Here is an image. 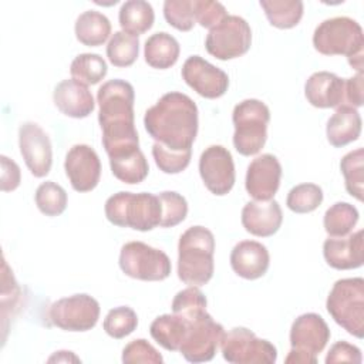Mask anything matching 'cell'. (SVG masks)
I'll return each mask as SVG.
<instances>
[{"mask_svg":"<svg viewBox=\"0 0 364 364\" xmlns=\"http://www.w3.org/2000/svg\"><path fill=\"white\" fill-rule=\"evenodd\" d=\"M144 127L155 142L172 151H192L199 117L195 101L186 94H164L144 115Z\"/></svg>","mask_w":364,"mask_h":364,"instance_id":"6da1fadb","label":"cell"},{"mask_svg":"<svg viewBox=\"0 0 364 364\" xmlns=\"http://www.w3.org/2000/svg\"><path fill=\"white\" fill-rule=\"evenodd\" d=\"M134 101V87L125 80H109L98 88V122L105 149L139 142L135 129Z\"/></svg>","mask_w":364,"mask_h":364,"instance_id":"7a4b0ae2","label":"cell"},{"mask_svg":"<svg viewBox=\"0 0 364 364\" xmlns=\"http://www.w3.org/2000/svg\"><path fill=\"white\" fill-rule=\"evenodd\" d=\"M215 236L205 226H191L178 243V277L188 286L206 284L215 270Z\"/></svg>","mask_w":364,"mask_h":364,"instance_id":"3957f363","label":"cell"},{"mask_svg":"<svg viewBox=\"0 0 364 364\" xmlns=\"http://www.w3.org/2000/svg\"><path fill=\"white\" fill-rule=\"evenodd\" d=\"M313 46L323 55H346L350 65L363 73L364 34L355 20L341 16L321 21L313 33Z\"/></svg>","mask_w":364,"mask_h":364,"instance_id":"277c9868","label":"cell"},{"mask_svg":"<svg viewBox=\"0 0 364 364\" xmlns=\"http://www.w3.org/2000/svg\"><path fill=\"white\" fill-rule=\"evenodd\" d=\"M104 210L112 225L139 232L152 230L161 222L159 198L149 192H117L107 199Z\"/></svg>","mask_w":364,"mask_h":364,"instance_id":"5b68a950","label":"cell"},{"mask_svg":"<svg viewBox=\"0 0 364 364\" xmlns=\"http://www.w3.org/2000/svg\"><path fill=\"white\" fill-rule=\"evenodd\" d=\"M331 318L348 334L364 336V279L348 277L337 280L326 301Z\"/></svg>","mask_w":364,"mask_h":364,"instance_id":"8992f818","label":"cell"},{"mask_svg":"<svg viewBox=\"0 0 364 364\" xmlns=\"http://www.w3.org/2000/svg\"><path fill=\"white\" fill-rule=\"evenodd\" d=\"M235 125L233 146L243 155H256L266 144L270 121L269 107L256 98H247L235 105L232 112Z\"/></svg>","mask_w":364,"mask_h":364,"instance_id":"52a82bcc","label":"cell"},{"mask_svg":"<svg viewBox=\"0 0 364 364\" xmlns=\"http://www.w3.org/2000/svg\"><path fill=\"white\" fill-rule=\"evenodd\" d=\"M330 328L324 318L316 313L299 316L290 328V351L286 363L316 364L320 354L330 340Z\"/></svg>","mask_w":364,"mask_h":364,"instance_id":"ba28073f","label":"cell"},{"mask_svg":"<svg viewBox=\"0 0 364 364\" xmlns=\"http://www.w3.org/2000/svg\"><path fill=\"white\" fill-rule=\"evenodd\" d=\"M119 267L132 279L142 282L165 280L172 270L168 255L144 242H128L119 252Z\"/></svg>","mask_w":364,"mask_h":364,"instance_id":"9c48e42d","label":"cell"},{"mask_svg":"<svg viewBox=\"0 0 364 364\" xmlns=\"http://www.w3.org/2000/svg\"><path fill=\"white\" fill-rule=\"evenodd\" d=\"M220 350L232 364H273L277 360L276 347L246 327H233L225 333Z\"/></svg>","mask_w":364,"mask_h":364,"instance_id":"30bf717a","label":"cell"},{"mask_svg":"<svg viewBox=\"0 0 364 364\" xmlns=\"http://www.w3.org/2000/svg\"><path fill=\"white\" fill-rule=\"evenodd\" d=\"M252 44L249 23L239 16L228 14L218 26L209 30L205 47L218 60L226 61L246 54Z\"/></svg>","mask_w":364,"mask_h":364,"instance_id":"8fae6325","label":"cell"},{"mask_svg":"<svg viewBox=\"0 0 364 364\" xmlns=\"http://www.w3.org/2000/svg\"><path fill=\"white\" fill-rule=\"evenodd\" d=\"M186 320L188 330L179 353L189 363L210 361L225 336L223 326L216 323L208 311Z\"/></svg>","mask_w":364,"mask_h":364,"instance_id":"7c38bea8","label":"cell"},{"mask_svg":"<svg viewBox=\"0 0 364 364\" xmlns=\"http://www.w3.org/2000/svg\"><path fill=\"white\" fill-rule=\"evenodd\" d=\"M100 318V303L90 294L78 293L58 299L48 309V320L64 331H88Z\"/></svg>","mask_w":364,"mask_h":364,"instance_id":"4fadbf2b","label":"cell"},{"mask_svg":"<svg viewBox=\"0 0 364 364\" xmlns=\"http://www.w3.org/2000/svg\"><path fill=\"white\" fill-rule=\"evenodd\" d=\"M199 173L210 193L216 196L229 193L236 179L230 151L222 145L208 146L199 158Z\"/></svg>","mask_w":364,"mask_h":364,"instance_id":"5bb4252c","label":"cell"},{"mask_svg":"<svg viewBox=\"0 0 364 364\" xmlns=\"http://www.w3.org/2000/svg\"><path fill=\"white\" fill-rule=\"evenodd\" d=\"M18 148L26 166L36 178L48 175L53 164L51 141L36 122H23L18 128Z\"/></svg>","mask_w":364,"mask_h":364,"instance_id":"9a60e30c","label":"cell"},{"mask_svg":"<svg viewBox=\"0 0 364 364\" xmlns=\"http://www.w3.org/2000/svg\"><path fill=\"white\" fill-rule=\"evenodd\" d=\"M181 74L183 81L203 98H219L229 87L228 74L199 55L186 58Z\"/></svg>","mask_w":364,"mask_h":364,"instance_id":"2e32d148","label":"cell"},{"mask_svg":"<svg viewBox=\"0 0 364 364\" xmlns=\"http://www.w3.org/2000/svg\"><path fill=\"white\" fill-rule=\"evenodd\" d=\"M65 175L77 192L92 191L101 178V162L94 148L85 144L73 145L64 161Z\"/></svg>","mask_w":364,"mask_h":364,"instance_id":"e0dca14e","label":"cell"},{"mask_svg":"<svg viewBox=\"0 0 364 364\" xmlns=\"http://www.w3.org/2000/svg\"><path fill=\"white\" fill-rule=\"evenodd\" d=\"M282 165L272 154L256 156L247 166L245 186L255 200H270L279 191Z\"/></svg>","mask_w":364,"mask_h":364,"instance_id":"ac0fdd59","label":"cell"},{"mask_svg":"<svg viewBox=\"0 0 364 364\" xmlns=\"http://www.w3.org/2000/svg\"><path fill=\"white\" fill-rule=\"evenodd\" d=\"M323 255L327 264L337 270H350L363 266L364 239L363 230L340 237H328L323 243Z\"/></svg>","mask_w":364,"mask_h":364,"instance_id":"d6986e66","label":"cell"},{"mask_svg":"<svg viewBox=\"0 0 364 364\" xmlns=\"http://www.w3.org/2000/svg\"><path fill=\"white\" fill-rule=\"evenodd\" d=\"M282 222V208L274 199L252 200L242 209V225L253 236L269 237L280 229Z\"/></svg>","mask_w":364,"mask_h":364,"instance_id":"ffe728a7","label":"cell"},{"mask_svg":"<svg viewBox=\"0 0 364 364\" xmlns=\"http://www.w3.org/2000/svg\"><path fill=\"white\" fill-rule=\"evenodd\" d=\"M269 264V250L260 242L242 240L232 249L230 266L239 277L246 280H256L266 274Z\"/></svg>","mask_w":364,"mask_h":364,"instance_id":"44dd1931","label":"cell"},{"mask_svg":"<svg viewBox=\"0 0 364 364\" xmlns=\"http://www.w3.org/2000/svg\"><path fill=\"white\" fill-rule=\"evenodd\" d=\"M346 78L328 71L313 73L304 84V95L316 108H337L344 104Z\"/></svg>","mask_w":364,"mask_h":364,"instance_id":"7402d4cb","label":"cell"},{"mask_svg":"<svg viewBox=\"0 0 364 364\" xmlns=\"http://www.w3.org/2000/svg\"><path fill=\"white\" fill-rule=\"evenodd\" d=\"M55 107L67 117L85 118L94 108V97L88 87L74 78L58 82L53 92Z\"/></svg>","mask_w":364,"mask_h":364,"instance_id":"603a6c76","label":"cell"},{"mask_svg":"<svg viewBox=\"0 0 364 364\" xmlns=\"http://www.w3.org/2000/svg\"><path fill=\"white\" fill-rule=\"evenodd\" d=\"M361 134V117L358 111L348 105H340L328 118L326 135L330 145L343 148L358 139Z\"/></svg>","mask_w":364,"mask_h":364,"instance_id":"cb8c5ba5","label":"cell"},{"mask_svg":"<svg viewBox=\"0 0 364 364\" xmlns=\"http://www.w3.org/2000/svg\"><path fill=\"white\" fill-rule=\"evenodd\" d=\"M179 53L181 47L178 40L165 31L149 36L144 46V57L146 64L158 70H166L175 65L179 58Z\"/></svg>","mask_w":364,"mask_h":364,"instance_id":"d4e9b609","label":"cell"},{"mask_svg":"<svg viewBox=\"0 0 364 364\" xmlns=\"http://www.w3.org/2000/svg\"><path fill=\"white\" fill-rule=\"evenodd\" d=\"M188 330V320L179 314L158 316L149 326L151 337L165 350L179 351Z\"/></svg>","mask_w":364,"mask_h":364,"instance_id":"484cf974","label":"cell"},{"mask_svg":"<svg viewBox=\"0 0 364 364\" xmlns=\"http://www.w3.org/2000/svg\"><path fill=\"white\" fill-rule=\"evenodd\" d=\"M74 31L81 44L98 47L108 40L111 34V23L105 14L97 10H87L77 17Z\"/></svg>","mask_w":364,"mask_h":364,"instance_id":"4316f807","label":"cell"},{"mask_svg":"<svg viewBox=\"0 0 364 364\" xmlns=\"http://www.w3.org/2000/svg\"><path fill=\"white\" fill-rule=\"evenodd\" d=\"M118 20L122 31L138 37L152 27L155 13L145 0H128L121 6Z\"/></svg>","mask_w":364,"mask_h":364,"instance_id":"83f0119b","label":"cell"},{"mask_svg":"<svg viewBox=\"0 0 364 364\" xmlns=\"http://www.w3.org/2000/svg\"><path fill=\"white\" fill-rule=\"evenodd\" d=\"M269 23L282 30L296 27L303 17V1L300 0H260Z\"/></svg>","mask_w":364,"mask_h":364,"instance_id":"f1b7e54d","label":"cell"},{"mask_svg":"<svg viewBox=\"0 0 364 364\" xmlns=\"http://www.w3.org/2000/svg\"><path fill=\"white\" fill-rule=\"evenodd\" d=\"M358 210L348 202H336L331 205L323 218L324 230L330 237H340L351 233L358 222Z\"/></svg>","mask_w":364,"mask_h":364,"instance_id":"f546056e","label":"cell"},{"mask_svg":"<svg viewBox=\"0 0 364 364\" xmlns=\"http://www.w3.org/2000/svg\"><path fill=\"white\" fill-rule=\"evenodd\" d=\"M109 166L112 175L128 185H135L142 182L149 172L148 161L141 149L134 154L109 159Z\"/></svg>","mask_w":364,"mask_h":364,"instance_id":"4dcf8cb0","label":"cell"},{"mask_svg":"<svg viewBox=\"0 0 364 364\" xmlns=\"http://www.w3.org/2000/svg\"><path fill=\"white\" fill-rule=\"evenodd\" d=\"M107 71L108 67L105 60L94 53L78 54L70 65L71 77L85 85L98 84L101 80H104Z\"/></svg>","mask_w":364,"mask_h":364,"instance_id":"1f68e13d","label":"cell"},{"mask_svg":"<svg viewBox=\"0 0 364 364\" xmlns=\"http://www.w3.org/2000/svg\"><path fill=\"white\" fill-rule=\"evenodd\" d=\"M139 53V40L125 31H115L107 46V57L115 67L132 65Z\"/></svg>","mask_w":364,"mask_h":364,"instance_id":"d6a6232c","label":"cell"},{"mask_svg":"<svg viewBox=\"0 0 364 364\" xmlns=\"http://www.w3.org/2000/svg\"><path fill=\"white\" fill-rule=\"evenodd\" d=\"M340 169L344 176L347 192L361 202L364 192V149L357 148L346 154L340 161Z\"/></svg>","mask_w":364,"mask_h":364,"instance_id":"836d02e7","label":"cell"},{"mask_svg":"<svg viewBox=\"0 0 364 364\" xmlns=\"http://www.w3.org/2000/svg\"><path fill=\"white\" fill-rule=\"evenodd\" d=\"M323 202V189L316 183H300L291 188L286 198L287 208L294 213H310Z\"/></svg>","mask_w":364,"mask_h":364,"instance_id":"e575fe53","label":"cell"},{"mask_svg":"<svg viewBox=\"0 0 364 364\" xmlns=\"http://www.w3.org/2000/svg\"><path fill=\"white\" fill-rule=\"evenodd\" d=\"M36 205L46 216H58L67 208V192L53 181L43 182L36 191Z\"/></svg>","mask_w":364,"mask_h":364,"instance_id":"d590c367","label":"cell"},{"mask_svg":"<svg viewBox=\"0 0 364 364\" xmlns=\"http://www.w3.org/2000/svg\"><path fill=\"white\" fill-rule=\"evenodd\" d=\"M138 326L136 313L128 306H118L111 309L102 323L104 331L112 338H124L134 333Z\"/></svg>","mask_w":364,"mask_h":364,"instance_id":"8d00e7d4","label":"cell"},{"mask_svg":"<svg viewBox=\"0 0 364 364\" xmlns=\"http://www.w3.org/2000/svg\"><path fill=\"white\" fill-rule=\"evenodd\" d=\"M161 202V228H173L185 220L188 215L186 199L173 191H165L158 195Z\"/></svg>","mask_w":364,"mask_h":364,"instance_id":"74e56055","label":"cell"},{"mask_svg":"<svg viewBox=\"0 0 364 364\" xmlns=\"http://www.w3.org/2000/svg\"><path fill=\"white\" fill-rule=\"evenodd\" d=\"M171 307L172 313L192 318L206 311V297L196 286H189L175 294Z\"/></svg>","mask_w":364,"mask_h":364,"instance_id":"f35d334b","label":"cell"},{"mask_svg":"<svg viewBox=\"0 0 364 364\" xmlns=\"http://www.w3.org/2000/svg\"><path fill=\"white\" fill-rule=\"evenodd\" d=\"M152 156L155 159L156 166L164 173H179L185 171L191 162L192 151H172L166 146L155 142L152 145Z\"/></svg>","mask_w":364,"mask_h":364,"instance_id":"ab89813d","label":"cell"},{"mask_svg":"<svg viewBox=\"0 0 364 364\" xmlns=\"http://www.w3.org/2000/svg\"><path fill=\"white\" fill-rule=\"evenodd\" d=\"M164 16L168 24L179 31L193 28L195 16L192 0H166L164 3Z\"/></svg>","mask_w":364,"mask_h":364,"instance_id":"60d3db41","label":"cell"},{"mask_svg":"<svg viewBox=\"0 0 364 364\" xmlns=\"http://www.w3.org/2000/svg\"><path fill=\"white\" fill-rule=\"evenodd\" d=\"M122 363H151L162 364L164 358L158 350L145 338H136L128 343L122 350Z\"/></svg>","mask_w":364,"mask_h":364,"instance_id":"b9f144b4","label":"cell"},{"mask_svg":"<svg viewBox=\"0 0 364 364\" xmlns=\"http://www.w3.org/2000/svg\"><path fill=\"white\" fill-rule=\"evenodd\" d=\"M192 7L195 21L205 28H213L228 16L225 6L213 0H192Z\"/></svg>","mask_w":364,"mask_h":364,"instance_id":"7bdbcfd3","label":"cell"},{"mask_svg":"<svg viewBox=\"0 0 364 364\" xmlns=\"http://www.w3.org/2000/svg\"><path fill=\"white\" fill-rule=\"evenodd\" d=\"M361 361H363L361 350L357 346L350 344L347 341L334 343L326 355L327 364H336V363L360 364Z\"/></svg>","mask_w":364,"mask_h":364,"instance_id":"ee69618b","label":"cell"},{"mask_svg":"<svg viewBox=\"0 0 364 364\" xmlns=\"http://www.w3.org/2000/svg\"><path fill=\"white\" fill-rule=\"evenodd\" d=\"M364 102V75L363 73H357L351 78H346L344 88V104L353 108L361 107Z\"/></svg>","mask_w":364,"mask_h":364,"instance_id":"f6af8a7d","label":"cell"},{"mask_svg":"<svg viewBox=\"0 0 364 364\" xmlns=\"http://www.w3.org/2000/svg\"><path fill=\"white\" fill-rule=\"evenodd\" d=\"M1 162V191L3 192H11L18 188L21 182V173L18 165L7 158L6 155L0 156Z\"/></svg>","mask_w":364,"mask_h":364,"instance_id":"bcb514c9","label":"cell"},{"mask_svg":"<svg viewBox=\"0 0 364 364\" xmlns=\"http://www.w3.org/2000/svg\"><path fill=\"white\" fill-rule=\"evenodd\" d=\"M53 361H57V363H70V361L81 363V360L73 351H65V350L55 351V354L48 358V363H53Z\"/></svg>","mask_w":364,"mask_h":364,"instance_id":"7dc6e473","label":"cell"}]
</instances>
